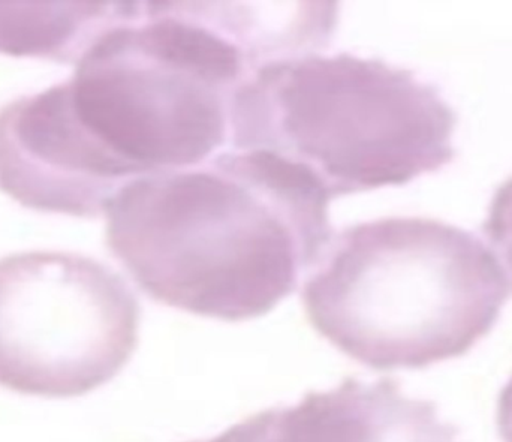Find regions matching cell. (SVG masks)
Listing matches in <instances>:
<instances>
[{"instance_id": "1", "label": "cell", "mask_w": 512, "mask_h": 442, "mask_svg": "<svg viewBox=\"0 0 512 442\" xmlns=\"http://www.w3.org/2000/svg\"><path fill=\"white\" fill-rule=\"evenodd\" d=\"M300 3L117 2L62 86L75 125L119 186L195 167L230 138L234 99L259 68L310 53Z\"/></svg>"}, {"instance_id": "2", "label": "cell", "mask_w": 512, "mask_h": 442, "mask_svg": "<svg viewBox=\"0 0 512 442\" xmlns=\"http://www.w3.org/2000/svg\"><path fill=\"white\" fill-rule=\"evenodd\" d=\"M328 197L273 153L236 150L123 186L107 242L141 291L201 317H261L294 293L333 239Z\"/></svg>"}, {"instance_id": "3", "label": "cell", "mask_w": 512, "mask_h": 442, "mask_svg": "<svg viewBox=\"0 0 512 442\" xmlns=\"http://www.w3.org/2000/svg\"><path fill=\"white\" fill-rule=\"evenodd\" d=\"M510 287L469 231L385 218L331 239L304 282L312 326L376 371L423 369L463 356L495 327Z\"/></svg>"}, {"instance_id": "4", "label": "cell", "mask_w": 512, "mask_h": 442, "mask_svg": "<svg viewBox=\"0 0 512 442\" xmlns=\"http://www.w3.org/2000/svg\"><path fill=\"white\" fill-rule=\"evenodd\" d=\"M454 125L447 102L406 69L309 53L267 63L245 81L230 140L291 162L333 200L441 170L454 158Z\"/></svg>"}, {"instance_id": "5", "label": "cell", "mask_w": 512, "mask_h": 442, "mask_svg": "<svg viewBox=\"0 0 512 442\" xmlns=\"http://www.w3.org/2000/svg\"><path fill=\"white\" fill-rule=\"evenodd\" d=\"M140 305L110 267L69 252L0 260V387L39 398L86 395L137 348Z\"/></svg>"}, {"instance_id": "6", "label": "cell", "mask_w": 512, "mask_h": 442, "mask_svg": "<svg viewBox=\"0 0 512 442\" xmlns=\"http://www.w3.org/2000/svg\"><path fill=\"white\" fill-rule=\"evenodd\" d=\"M228 442H460L435 402L403 395L397 381L346 378L291 407L255 414L225 431Z\"/></svg>"}, {"instance_id": "7", "label": "cell", "mask_w": 512, "mask_h": 442, "mask_svg": "<svg viewBox=\"0 0 512 442\" xmlns=\"http://www.w3.org/2000/svg\"><path fill=\"white\" fill-rule=\"evenodd\" d=\"M117 2H0V53L78 62Z\"/></svg>"}, {"instance_id": "8", "label": "cell", "mask_w": 512, "mask_h": 442, "mask_svg": "<svg viewBox=\"0 0 512 442\" xmlns=\"http://www.w3.org/2000/svg\"><path fill=\"white\" fill-rule=\"evenodd\" d=\"M484 231L504 258L512 276V177L496 192Z\"/></svg>"}, {"instance_id": "9", "label": "cell", "mask_w": 512, "mask_h": 442, "mask_svg": "<svg viewBox=\"0 0 512 442\" xmlns=\"http://www.w3.org/2000/svg\"><path fill=\"white\" fill-rule=\"evenodd\" d=\"M498 429L502 441L512 442V377L499 396Z\"/></svg>"}]
</instances>
